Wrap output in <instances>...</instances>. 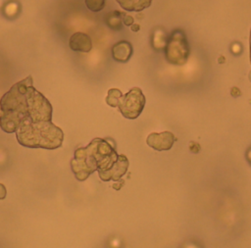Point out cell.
Returning <instances> with one entry per match:
<instances>
[{"mask_svg": "<svg viewBox=\"0 0 251 248\" xmlns=\"http://www.w3.org/2000/svg\"><path fill=\"white\" fill-rule=\"evenodd\" d=\"M123 96V93L120 89L118 88H111L108 90V95L106 97V103L111 106V107H118L119 103H120V100Z\"/></svg>", "mask_w": 251, "mask_h": 248, "instance_id": "7c38bea8", "label": "cell"}, {"mask_svg": "<svg viewBox=\"0 0 251 248\" xmlns=\"http://www.w3.org/2000/svg\"><path fill=\"white\" fill-rule=\"evenodd\" d=\"M132 45L126 40H121L115 43L112 47L113 58L121 63L127 62L132 55Z\"/></svg>", "mask_w": 251, "mask_h": 248, "instance_id": "ba28073f", "label": "cell"}, {"mask_svg": "<svg viewBox=\"0 0 251 248\" xmlns=\"http://www.w3.org/2000/svg\"><path fill=\"white\" fill-rule=\"evenodd\" d=\"M166 60L174 65H183L189 57V44L182 29H175L165 44Z\"/></svg>", "mask_w": 251, "mask_h": 248, "instance_id": "277c9868", "label": "cell"}, {"mask_svg": "<svg viewBox=\"0 0 251 248\" xmlns=\"http://www.w3.org/2000/svg\"><path fill=\"white\" fill-rule=\"evenodd\" d=\"M5 197H6V188L2 183H0V199H4Z\"/></svg>", "mask_w": 251, "mask_h": 248, "instance_id": "9a60e30c", "label": "cell"}, {"mask_svg": "<svg viewBox=\"0 0 251 248\" xmlns=\"http://www.w3.org/2000/svg\"><path fill=\"white\" fill-rule=\"evenodd\" d=\"M139 28H140L139 25H136V24H132V25H131V30H132V31H138Z\"/></svg>", "mask_w": 251, "mask_h": 248, "instance_id": "2e32d148", "label": "cell"}, {"mask_svg": "<svg viewBox=\"0 0 251 248\" xmlns=\"http://www.w3.org/2000/svg\"><path fill=\"white\" fill-rule=\"evenodd\" d=\"M128 168V160L127 158L121 154L118 157L117 162L115 163V165L113 166L112 170L108 173V174L106 175L104 181H108V180H119L127 171Z\"/></svg>", "mask_w": 251, "mask_h": 248, "instance_id": "9c48e42d", "label": "cell"}, {"mask_svg": "<svg viewBox=\"0 0 251 248\" xmlns=\"http://www.w3.org/2000/svg\"><path fill=\"white\" fill-rule=\"evenodd\" d=\"M86 7L92 12H99L105 6V0H85Z\"/></svg>", "mask_w": 251, "mask_h": 248, "instance_id": "4fadbf2b", "label": "cell"}, {"mask_svg": "<svg viewBox=\"0 0 251 248\" xmlns=\"http://www.w3.org/2000/svg\"><path fill=\"white\" fill-rule=\"evenodd\" d=\"M69 46L74 51L89 52L92 48V41L88 34L84 32H75L70 37Z\"/></svg>", "mask_w": 251, "mask_h": 248, "instance_id": "52a82bcc", "label": "cell"}, {"mask_svg": "<svg viewBox=\"0 0 251 248\" xmlns=\"http://www.w3.org/2000/svg\"><path fill=\"white\" fill-rule=\"evenodd\" d=\"M123 23H124L126 25L129 26V25H131L133 24V18H132L131 16L125 15V16L123 17Z\"/></svg>", "mask_w": 251, "mask_h": 248, "instance_id": "5bb4252c", "label": "cell"}, {"mask_svg": "<svg viewBox=\"0 0 251 248\" xmlns=\"http://www.w3.org/2000/svg\"><path fill=\"white\" fill-rule=\"evenodd\" d=\"M115 146L102 138H94L86 147L77 148L71 160V168L76 179L84 180L93 172L98 171L99 177L104 180L118 160Z\"/></svg>", "mask_w": 251, "mask_h": 248, "instance_id": "7a4b0ae2", "label": "cell"}, {"mask_svg": "<svg viewBox=\"0 0 251 248\" xmlns=\"http://www.w3.org/2000/svg\"><path fill=\"white\" fill-rule=\"evenodd\" d=\"M145 105V97L139 87L130 89L122 96L118 108L122 115L126 119H136L143 111Z\"/></svg>", "mask_w": 251, "mask_h": 248, "instance_id": "5b68a950", "label": "cell"}, {"mask_svg": "<svg viewBox=\"0 0 251 248\" xmlns=\"http://www.w3.org/2000/svg\"><path fill=\"white\" fill-rule=\"evenodd\" d=\"M124 16H125V14L122 12H119V11H114L113 13L107 14V16L105 18L107 25L114 30L121 29L122 28L121 17H124Z\"/></svg>", "mask_w": 251, "mask_h": 248, "instance_id": "8fae6325", "label": "cell"}, {"mask_svg": "<svg viewBox=\"0 0 251 248\" xmlns=\"http://www.w3.org/2000/svg\"><path fill=\"white\" fill-rule=\"evenodd\" d=\"M0 104L2 109L0 125L8 133L17 132L52 119V106L33 87L30 75L14 84L2 96Z\"/></svg>", "mask_w": 251, "mask_h": 248, "instance_id": "6da1fadb", "label": "cell"}, {"mask_svg": "<svg viewBox=\"0 0 251 248\" xmlns=\"http://www.w3.org/2000/svg\"><path fill=\"white\" fill-rule=\"evenodd\" d=\"M18 142L29 148L56 149L64 140L63 130L51 121L41 122L16 132Z\"/></svg>", "mask_w": 251, "mask_h": 248, "instance_id": "3957f363", "label": "cell"}, {"mask_svg": "<svg viewBox=\"0 0 251 248\" xmlns=\"http://www.w3.org/2000/svg\"><path fill=\"white\" fill-rule=\"evenodd\" d=\"M120 6L130 12H140L146 8H148L152 0H116Z\"/></svg>", "mask_w": 251, "mask_h": 248, "instance_id": "30bf717a", "label": "cell"}, {"mask_svg": "<svg viewBox=\"0 0 251 248\" xmlns=\"http://www.w3.org/2000/svg\"><path fill=\"white\" fill-rule=\"evenodd\" d=\"M176 141L175 135L170 131L152 132L146 138V143L157 151L170 150Z\"/></svg>", "mask_w": 251, "mask_h": 248, "instance_id": "8992f818", "label": "cell"}]
</instances>
